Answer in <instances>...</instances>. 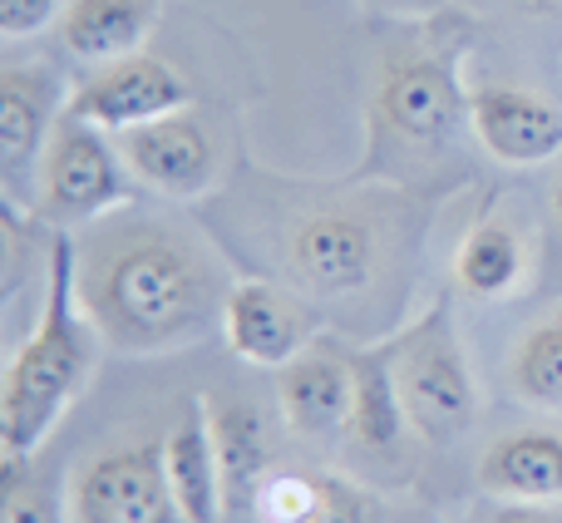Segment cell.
I'll use <instances>...</instances> for the list:
<instances>
[{
    "instance_id": "7c38bea8",
    "label": "cell",
    "mask_w": 562,
    "mask_h": 523,
    "mask_svg": "<svg viewBox=\"0 0 562 523\" xmlns=\"http://www.w3.org/2000/svg\"><path fill=\"white\" fill-rule=\"evenodd\" d=\"M223 336L237 360L281 370L311 346V316L272 281H233L223 301Z\"/></svg>"
},
{
    "instance_id": "7402d4cb",
    "label": "cell",
    "mask_w": 562,
    "mask_h": 523,
    "mask_svg": "<svg viewBox=\"0 0 562 523\" xmlns=\"http://www.w3.org/2000/svg\"><path fill=\"white\" fill-rule=\"evenodd\" d=\"M0 523H65L49 479H30V465H0Z\"/></svg>"
},
{
    "instance_id": "e0dca14e",
    "label": "cell",
    "mask_w": 562,
    "mask_h": 523,
    "mask_svg": "<svg viewBox=\"0 0 562 523\" xmlns=\"http://www.w3.org/2000/svg\"><path fill=\"white\" fill-rule=\"evenodd\" d=\"M158 5L164 0H69L59 15V45L85 65L138 55L158 25Z\"/></svg>"
},
{
    "instance_id": "cb8c5ba5",
    "label": "cell",
    "mask_w": 562,
    "mask_h": 523,
    "mask_svg": "<svg viewBox=\"0 0 562 523\" xmlns=\"http://www.w3.org/2000/svg\"><path fill=\"white\" fill-rule=\"evenodd\" d=\"M488 523H562L553 504H533V499H504Z\"/></svg>"
},
{
    "instance_id": "5b68a950",
    "label": "cell",
    "mask_w": 562,
    "mask_h": 523,
    "mask_svg": "<svg viewBox=\"0 0 562 523\" xmlns=\"http://www.w3.org/2000/svg\"><path fill=\"white\" fill-rule=\"evenodd\" d=\"M380 134L409 148H445L469 124V94L459 85V45L395 49L375 85Z\"/></svg>"
},
{
    "instance_id": "d4e9b609",
    "label": "cell",
    "mask_w": 562,
    "mask_h": 523,
    "mask_svg": "<svg viewBox=\"0 0 562 523\" xmlns=\"http://www.w3.org/2000/svg\"><path fill=\"white\" fill-rule=\"evenodd\" d=\"M370 10H380V15H405V20H425L435 15L445 0H366Z\"/></svg>"
},
{
    "instance_id": "52a82bcc",
    "label": "cell",
    "mask_w": 562,
    "mask_h": 523,
    "mask_svg": "<svg viewBox=\"0 0 562 523\" xmlns=\"http://www.w3.org/2000/svg\"><path fill=\"white\" fill-rule=\"evenodd\" d=\"M69 504L79 523H183L168 485L164 445H128L89 459Z\"/></svg>"
},
{
    "instance_id": "5bb4252c",
    "label": "cell",
    "mask_w": 562,
    "mask_h": 523,
    "mask_svg": "<svg viewBox=\"0 0 562 523\" xmlns=\"http://www.w3.org/2000/svg\"><path fill=\"white\" fill-rule=\"evenodd\" d=\"M247 504L257 523H375V499L326 469H277Z\"/></svg>"
},
{
    "instance_id": "ba28073f",
    "label": "cell",
    "mask_w": 562,
    "mask_h": 523,
    "mask_svg": "<svg viewBox=\"0 0 562 523\" xmlns=\"http://www.w3.org/2000/svg\"><path fill=\"white\" fill-rule=\"evenodd\" d=\"M193 104V89L178 75L168 59L158 55H124L99 65V75H89L85 85L69 94L65 114L85 119V124L104 129V134H124V129L154 124L164 114H178V109Z\"/></svg>"
},
{
    "instance_id": "8992f818",
    "label": "cell",
    "mask_w": 562,
    "mask_h": 523,
    "mask_svg": "<svg viewBox=\"0 0 562 523\" xmlns=\"http://www.w3.org/2000/svg\"><path fill=\"white\" fill-rule=\"evenodd\" d=\"M380 267V233L360 208H316L286 233V271L311 297H356Z\"/></svg>"
},
{
    "instance_id": "603a6c76",
    "label": "cell",
    "mask_w": 562,
    "mask_h": 523,
    "mask_svg": "<svg viewBox=\"0 0 562 523\" xmlns=\"http://www.w3.org/2000/svg\"><path fill=\"white\" fill-rule=\"evenodd\" d=\"M49 20H59L55 0H0V35L5 40L40 35Z\"/></svg>"
},
{
    "instance_id": "277c9868",
    "label": "cell",
    "mask_w": 562,
    "mask_h": 523,
    "mask_svg": "<svg viewBox=\"0 0 562 523\" xmlns=\"http://www.w3.org/2000/svg\"><path fill=\"white\" fill-rule=\"evenodd\" d=\"M128 198H134V183H128V164L119 144H109L104 129L85 124L75 114H59L35 178L40 223L89 227L114 208H128Z\"/></svg>"
},
{
    "instance_id": "484cf974",
    "label": "cell",
    "mask_w": 562,
    "mask_h": 523,
    "mask_svg": "<svg viewBox=\"0 0 562 523\" xmlns=\"http://www.w3.org/2000/svg\"><path fill=\"white\" fill-rule=\"evenodd\" d=\"M528 10H538V15H558L562 20V0H524Z\"/></svg>"
},
{
    "instance_id": "8fae6325",
    "label": "cell",
    "mask_w": 562,
    "mask_h": 523,
    "mask_svg": "<svg viewBox=\"0 0 562 523\" xmlns=\"http://www.w3.org/2000/svg\"><path fill=\"white\" fill-rule=\"evenodd\" d=\"M469 129L508 168H538L562 154V109L538 89L479 85L469 94Z\"/></svg>"
},
{
    "instance_id": "2e32d148",
    "label": "cell",
    "mask_w": 562,
    "mask_h": 523,
    "mask_svg": "<svg viewBox=\"0 0 562 523\" xmlns=\"http://www.w3.org/2000/svg\"><path fill=\"white\" fill-rule=\"evenodd\" d=\"M479 489L504 499H533L558 504L562 499V435L558 430H514L498 435L479 459Z\"/></svg>"
},
{
    "instance_id": "30bf717a",
    "label": "cell",
    "mask_w": 562,
    "mask_h": 523,
    "mask_svg": "<svg viewBox=\"0 0 562 523\" xmlns=\"http://www.w3.org/2000/svg\"><path fill=\"white\" fill-rule=\"evenodd\" d=\"M69 94L49 65H5L0 69V174L5 198L15 203L30 174H40L45 144L65 114Z\"/></svg>"
},
{
    "instance_id": "ffe728a7",
    "label": "cell",
    "mask_w": 562,
    "mask_h": 523,
    "mask_svg": "<svg viewBox=\"0 0 562 523\" xmlns=\"http://www.w3.org/2000/svg\"><path fill=\"white\" fill-rule=\"evenodd\" d=\"M213 415V439H217V459H223V485L227 499L247 494L267 479V430L247 400H207Z\"/></svg>"
},
{
    "instance_id": "44dd1931",
    "label": "cell",
    "mask_w": 562,
    "mask_h": 523,
    "mask_svg": "<svg viewBox=\"0 0 562 523\" xmlns=\"http://www.w3.org/2000/svg\"><path fill=\"white\" fill-rule=\"evenodd\" d=\"M508 380L528 405L562 410V307L524 331L508 356Z\"/></svg>"
},
{
    "instance_id": "3957f363",
    "label": "cell",
    "mask_w": 562,
    "mask_h": 523,
    "mask_svg": "<svg viewBox=\"0 0 562 523\" xmlns=\"http://www.w3.org/2000/svg\"><path fill=\"white\" fill-rule=\"evenodd\" d=\"M395 380H400L409 430H419L425 439L445 445V439H459L474 425L479 390H474V376H469V360H464V346H459V331L445 297L415 326H405L395 336Z\"/></svg>"
},
{
    "instance_id": "ac0fdd59",
    "label": "cell",
    "mask_w": 562,
    "mask_h": 523,
    "mask_svg": "<svg viewBox=\"0 0 562 523\" xmlns=\"http://www.w3.org/2000/svg\"><path fill=\"white\" fill-rule=\"evenodd\" d=\"M350 370H356L350 435H356L370 455H395L405 430H409L405 400H400V380H395V341L356 350V356H350Z\"/></svg>"
},
{
    "instance_id": "d6986e66",
    "label": "cell",
    "mask_w": 562,
    "mask_h": 523,
    "mask_svg": "<svg viewBox=\"0 0 562 523\" xmlns=\"http://www.w3.org/2000/svg\"><path fill=\"white\" fill-rule=\"evenodd\" d=\"M524 271H528V243H524V233L498 213L479 218L454 253L459 291H469V297H479V301L508 297V291L524 281Z\"/></svg>"
},
{
    "instance_id": "4316f807",
    "label": "cell",
    "mask_w": 562,
    "mask_h": 523,
    "mask_svg": "<svg viewBox=\"0 0 562 523\" xmlns=\"http://www.w3.org/2000/svg\"><path fill=\"white\" fill-rule=\"evenodd\" d=\"M553 218H558V223H562V174L553 178Z\"/></svg>"
},
{
    "instance_id": "9c48e42d",
    "label": "cell",
    "mask_w": 562,
    "mask_h": 523,
    "mask_svg": "<svg viewBox=\"0 0 562 523\" xmlns=\"http://www.w3.org/2000/svg\"><path fill=\"white\" fill-rule=\"evenodd\" d=\"M114 138L128 174L164 198H198L217 183V144L203 119L188 114V109L154 119V124L124 129Z\"/></svg>"
},
{
    "instance_id": "4fadbf2b",
    "label": "cell",
    "mask_w": 562,
    "mask_h": 523,
    "mask_svg": "<svg viewBox=\"0 0 562 523\" xmlns=\"http://www.w3.org/2000/svg\"><path fill=\"white\" fill-rule=\"evenodd\" d=\"M281 420L296 435H336L350 430V405H356V370L350 356L330 346H306L296 360H286L277 376Z\"/></svg>"
},
{
    "instance_id": "6da1fadb",
    "label": "cell",
    "mask_w": 562,
    "mask_h": 523,
    "mask_svg": "<svg viewBox=\"0 0 562 523\" xmlns=\"http://www.w3.org/2000/svg\"><path fill=\"white\" fill-rule=\"evenodd\" d=\"M79 243V301L104 346L124 356H168L213 326L233 281L188 227L148 213H109Z\"/></svg>"
},
{
    "instance_id": "7a4b0ae2",
    "label": "cell",
    "mask_w": 562,
    "mask_h": 523,
    "mask_svg": "<svg viewBox=\"0 0 562 523\" xmlns=\"http://www.w3.org/2000/svg\"><path fill=\"white\" fill-rule=\"evenodd\" d=\"M99 341L79 301V243L69 227H55L45 243V307L0 380V465H30L40 455L94 380Z\"/></svg>"
},
{
    "instance_id": "9a60e30c",
    "label": "cell",
    "mask_w": 562,
    "mask_h": 523,
    "mask_svg": "<svg viewBox=\"0 0 562 523\" xmlns=\"http://www.w3.org/2000/svg\"><path fill=\"white\" fill-rule=\"evenodd\" d=\"M164 465H168V485H173L183 523H223L227 485H223V459H217L207 400H193V405L178 415V425L168 430Z\"/></svg>"
}]
</instances>
